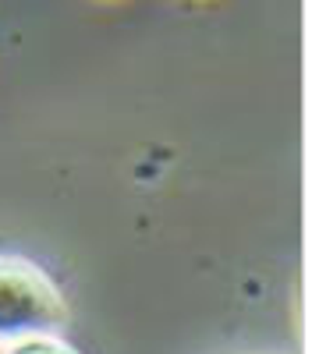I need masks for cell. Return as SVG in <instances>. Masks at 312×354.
I'll use <instances>...</instances> for the list:
<instances>
[{
	"mask_svg": "<svg viewBox=\"0 0 312 354\" xmlns=\"http://www.w3.org/2000/svg\"><path fill=\"white\" fill-rule=\"evenodd\" d=\"M68 322V305L57 283L28 259L0 255V340L57 337Z\"/></svg>",
	"mask_w": 312,
	"mask_h": 354,
	"instance_id": "obj_1",
	"label": "cell"
},
{
	"mask_svg": "<svg viewBox=\"0 0 312 354\" xmlns=\"http://www.w3.org/2000/svg\"><path fill=\"white\" fill-rule=\"evenodd\" d=\"M4 354H78V351L61 337H28V340H15Z\"/></svg>",
	"mask_w": 312,
	"mask_h": 354,
	"instance_id": "obj_2",
	"label": "cell"
}]
</instances>
